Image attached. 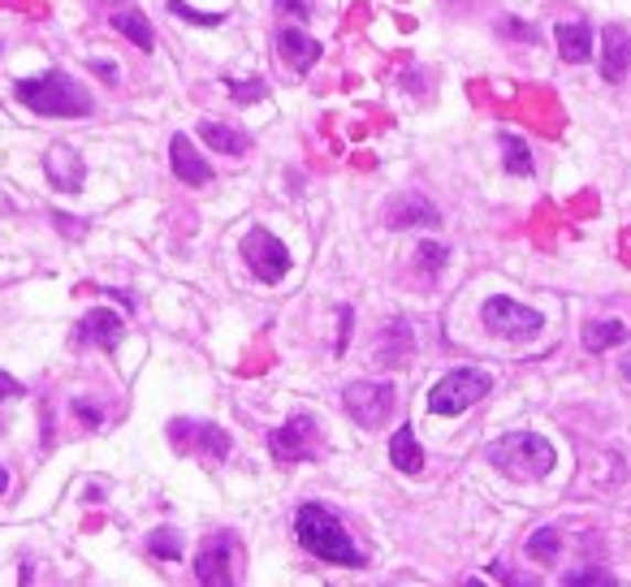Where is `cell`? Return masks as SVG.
Here are the masks:
<instances>
[{
  "instance_id": "obj_33",
  "label": "cell",
  "mask_w": 631,
  "mask_h": 587,
  "mask_svg": "<svg viewBox=\"0 0 631 587\" xmlns=\"http://www.w3.org/2000/svg\"><path fill=\"white\" fill-rule=\"evenodd\" d=\"M53 221L61 225V230H65V234H83V225H69V216H61V212H56Z\"/></svg>"
},
{
  "instance_id": "obj_4",
  "label": "cell",
  "mask_w": 631,
  "mask_h": 587,
  "mask_svg": "<svg viewBox=\"0 0 631 587\" xmlns=\"http://www.w3.org/2000/svg\"><path fill=\"white\" fill-rule=\"evenodd\" d=\"M493 389V381L484 376V372H475V367H454V372H446L432 393H428V410L432 415H463V410H472L480 397H489Z\"/></svg>"
},
{
  "instance_id": "obj_26",
  "label": "cell",
  "mask_w": 631,
  "mask_h": 587,
  "mask_svg": "<svg viewBox=\"0 0 631 587\" xmlns=\"http://www.w3.org/2000/svg\"><path fill=\"white\" fill-rule=\"evenodd\" d=\"M225 87H229V96H234V104H256V99H264V83L260 78H225Z\"/></svg>"
},
{
  "instance_id": "obj_6",
  "label": "cell",
  "mask_w": 631,
  "mask_h": 587,
  "mask_svg": "<svg viewBox=\"0 0 631 587\" xmlns=\"http://www.w3.org/2000/svg\"><path fill=\"white\" fill-rule=\"evenodd\" d=\"M243 259H247V268L256 273V281H264V286H277V281L290 273V250H286V243L272 238V234L260 230V225L247 230V238H243Z\"/></svg>"
},
{
  "instance_id": "obj_7",
  "label": "cell",
  "mask_w": 631,
  "mask_h": 587,
  "mask_svg": "<svg viewBox=\"0 0 631 587\" xmlns=\"http://www.w3.org/2000/svg\"><path fill=\"white\" fill-rule=\"evenodd\" d=\"M342 402H346V415L360 428H381L398 397H394V385H385V381H355V385H346Z\"/></svg>"
},
{
  "instance_id": "obj_2",
  "label": "cell",
  "mask_w": 631,
  "mask_h": 587,
  "mask_svg": "<svg viewBox=\"0 0 631 587\" xmlns=\"http://www.w3.org/2000/svg\"><path fill=\"white\" fill-rule=\"evenodd\" d=\"M484 462L511 480H545L554 471L558 453L541 433H506L484 449Z\"/></svg>"
},
{
  "instance_id": "obj_28",
  "label": "cell",
  "mask_w": 631,
  "mask_h": 587,
  "mask_svg": "<svg viewBox=\"0 0 631 587\" xmlns=\"http://www.w3.org/2000/svg\"><path fill=\"white\" fill-rule=\"evenodd\" d=\"M567 587H588V584H597V587H614V575H606V570H571L567 579H563Z\"/></svg>"
},
{
  "instance_id": "obj_29",
  "label": "cell",
  "mask_w": 631,
  "mask_h": 587,
  "mask_svg": "<svg viewBox=\"0 0 631 587\" xmlns=\"http://www.w3.org/2000/svg\"><path fill=\"white\" fill-rule=\"evenodd\" d=\"M277 9H281V13H290V18H299V22H308V18H312V0H277Z\"/></svg>"
},
{
  "instance_id": "obj_32",
  "label": "cell",
  "mask_w": 631,
  "mask_h": 587,
  "mask_svg": "<svg viewBox=\"0 0 631 587\" xmlns=\"http://www.w3.org/2000/svg\"><path fill=\"white\" fill-rule=\"evenodd\" d=\"M92 70H96L100 78H117V65H113V61H92Z\"/></svg>"
},
{
  "instance_id": "obj_15",
  "label": "cell",
  "mask_w": 631,
  "mask_h": 587,
  "mask_svg": "<svg viewBox=\"0 0 631 587\" xmlns=\"http://www.w3.org/2000/svg\"><path fill=\"white\" fill-rule=\"evenodd\" d=\"M277 52H281V61H286L295 74H308L316 61H320V44H316L308 31H299V26H286V31L277 35Z\"/></svg>"
},
{
  "instance_id": "obj_30",
  "label": "cell",
  "mask_w": 631,
  "mask_h": 587,
  "mask_svg": "<svg viewBox=\"0 0 631 587\" xmlns=\"http://www.w3.org/2000/svg\"><path fill=\"white\" fill-rule=\"evenodd\" d=\"M13 397H22V385H18L13 376L0 372V402H13Z\"/></svg>"
},
{
  "instance_id": "obj_8",
  "label": "cell",
  "mask_w": 631,
  "mask_h": 587,
  "mask_svg": "<svg viewBox=\"0 0 631 587\" xmlns=\"http://www.w3.org/2000/svg\"><path fill=\"white\" fill-rule=\"evenodd\" d=\"M268 453L277 462H308L316 453V419L312 415H290L277 433H268Z\"/></svg>"
},
{
  "instance_id": "obj_23",
  "label": "cell",
  "mask_w": 631,
  "mask_h": 587,
  "mask_svg": "<svg viewBox=\"0 0 631 587\" xmlns=\"http://www.w3.org/2000/svg\"><path fill=\"white\" fill-rule=\"evenodd\" d=\"M558 548H563L558 527H541V532H532V540H527V557L532 562H558Z\"/></svg>"
},
{
  "instance_id": "obj_31",
  "label": "cell",
  "mask_w": 631,
  "mask_h": 587,
  "mask_svg": "<svg viewBox=\"0 0 631 587\" xmlns=\"http://www.w3.org/2000/svg\"><path fill=\"white\" fill-rule=\"evenodd\" d=\"M74 410H78V415H83V419H87L92 428H100V410H96V406H87V402H78Z\"/></svg>"
},
{
  "instance_id": "obj_18",
  "label": "cell",
  "mask_w": 631,
  "mask_h": 587,
  "mask_svg": "<svg viewBox=\"0 0 631 587\" xmlns=\"http://www.w3.org/2000/svg\"><path fill=\"white\" fill-rule=\"evenodd\" d=\"M389 225L394 230H407V225H441V216H437V207L420 195H407L398 199V203H389Z\"/></svg>"
},
{
  "instance_id": "obj_12",
  "label": "cell",
  "mask_w": 631,
  "mask_h": 587,
  "mask_svg": "<svg viewBox=\"0 0 631 587\" xmlns=\"http://www.w3.org/2000/svg\"><path fill=\"white\" fill-rule=\"evenodd\" d=\"M169 164H173L178 182H186V186H208L212 182V164L195 151L191 135H173L169 139Z\"/></svg>"
},
{
  "instance_id": "obj_11",
  "label": "cell",
  "mask_w": 631,
  "mask_h": 587,
  "mask_svg": "<svg viewBox=\"0 0 631 587\" xmlns=\"http://www.w3.org/2000/svg\"><path fill=\"white\" fill-rule=\"evenodd\" d=\"M229 553H234V540L216 536L200 548L195 557V579L204 587H229L234 584V570H229Z\"/></svg>"
},
{
  "instance_id": "obj_27",
  "label": "cell",
  "mask_w": 631,
  "mask_h": 587,
  "mask_svg": "<svg viewBox=\"0 0 631 587\" xmlns=\"http://www.w3.org/2000/svg\"><path fill=\"white\" fill-rule=\"evenodd\" d=\"M416 255H420L424 273H441V268L450 264V250H446L441 243H420V250H416Z\"/></svg>"
},
{
  "instance_id": "obj_10",
  "label": "cell",
  "mask_w": 631,
  "mask_h": 587,
  "mask_svg": "<svg viewBox=\"0 0 631 587\" xmlns=\"http://www.w3.org/2000/svg\"><path fill=\"white\" fill-rule=\"evenodd\" d=\"M169 440L178 445V449H200V453H208V458H229V437L216 428V424H195V419H173L169 424Z\"/></svg>"
},
{
  "instance_id": "obj_16",
  "label": "cell",
  "mask_w": 631,
  "mask_h": 587,
  "mask_svg": "<svg viewBox=\"0 0 631 587\" xmlns=\"http://www.w3.org/2000/svg\"><path fill=\"white\" fill-rule=\"evenodd\" d=\"M554 44H558V56L567 65H584V61H592V26L588 22H558Z\"/></svg>"
},
{
  "instance_id": "obj_20",
  "label": "cell",
  "mask_w": 631,
  "mask_h": 587,
  "mask_svg": "<svg viewBox=\"0 0 631 587\" xmlns=\"http://www.w3.org/2000/svg\"><path fill=\"white\" fill-rule=\"evenodd\" d=\"M584 350H592V354H601V350H610V345H623L628 342V324H619V320H597V324H584Z\"/></svg>"
},
{
  "instance_id": "obj_1",
  "label": "cell",
  "mask_w": 631,
  "mask_h": 587,
  "mask_svg": "<svg viewBox=\"0 0 631 587\" xmlns=\"http://www.w3.org/2000/svg\"><path fill=\"white\" fill-rule=\"evenodd\" d=\"M295 536L299 544L312 553L316 562H329V566H346V570H360V566H368V557L355 548V540L351 532L338 523V514L329 510V505H299V514H295Z\"/></svg>"
},
{
  "instance_id": "obj_35",
  "label": "cell",
  "mask_w": 631,
  "mask_h": 587,
  "mask_svg": "<svg viewBox=\"0 0 631 587\" xmlns=\"http://www.w3.org/2000/svg\"><path fill=\"white\" fill-rule=\"evenodd\" d=\"M623 376H628V385H631V354L623 359Z\"/></svg>"
},
{
  "instance_id": "obj_13",
  "label": "cell",
  "mask_w": 631,
  "mask_h": 587,
  "mask_svg": "<svg viewBox=\"0 0 631 587\" xmlns=\"http://www.w3.org/2000/svg\"><path fill=\"white\" fill-rule=\"evenodd\" d=\"M628 70H631V35L619 22H610L601 31V78L619 83V78H628Z\"/></svg>"
},
{
  "instance_id": "obj_9",
  "label": "cell",
  "mask_w": 631,
  "mask_h": 587,
  "mask_svg": "<svg viewBox=\"0 0 631 587\" xmlns=\"http://www.w3.org/2000/svg\"><path fill=\"white\" fill-rule=\"evenodd\" d=\"M44 178L53 182L56 191H65V195L83 191V182H87V160H83V151L69 143H53L44 151Z\"/></svg>"
},
{
  "instance_id": "obj_24",
  "label": "cell",
  "mask_w": 631,
  "mask_h": 587,
  "mask_svg": "<svg viewBox=\"0 0 631 587\" xmlns=\"http://www.w3.org/2000/svg\"><path fill=\"white\" fill-rule=\"evenodd\" d=\"M148 553L160 557V562H178V557H182V536L169 532V527H160V532L148 536Z\"/></svg>"
},
{
  "instance_id": "obj_19",
  "label": "cell",
  "mask_w": 631,
  "mask_h": 587,
  "mask_svg": "<svg viewBox=\"0 0 631 587\" xmlns=\"http://www.w3.org/2000/svg\"><path fill=\"white\" fill-rule=\"evenodd\" d=\"M108 22H113V31H121L135 49H143V52L157 49V31H152V22H148L143 13H113Z\"/></svg>"
},
{
  "instance_id": "obj_25",
  "label": "cell",
  "mask_w": 631,
  "mask_h": 587,
  "mask_svg": "<svg viewBox=\"0 0 631 587\" xmlns=\"http://www.w3.org/2000/svg\"><path fill=\"white\" fill-rule=\"evenodd\" d=\"M169 13L182 18V22H195V26H221L225 18L221 13H204V9H191L186 0H169Z\"/></svg>"
},
{
  "instance_id": "obj_22",
  "label": "cell",
  "mask_w": 631,
  "mask_h": 587,
  "mask_svg": "<svg viewBox=\"0 0 631 587\" xmlns=\"http://www.w3.org/2000/svg\"><path fill=\"white\" fill-rule=\"evenodd\" d=\"M498 143H502V164H506V173H511V178H532V151H527L524 139L511 135V130H502Z\"/></svg>"
},
{
  "instance_id": "obj_34",
  "label": "cell",
  "mask_w": 631,
  "mask_h": 587,
  "mask_svg": "<svg viewBox=\"0 0 631 587\" xmlns=\"http://www.w3.org/2000/svg\"><path fill=\"white\" fill-rule=\"evenodd\" d=\"M4 489H9V471L0 467V497H4Z\"/></svg>"
},
{
  "instance_id": "obj_17",
  "label": "cell",
  "mask_w": 631,
  "mask_h": 587,
  "mask_svg": "<svg viewBox=\"0 0 631 587\" xmlns=\"http://www.w3.org/2000/svg\"><path fill=\"white\" fill-rule=\"evenodd\" d=\"M389 462L403 471V476H420L424 471V449L416 433H411V424H403L394 437H389Z\"/></svg>"
},
{
  "instance_id": "obj_3",
  "label": "cell",
  "mask_w": 631,
  "mask_h": 587,
  "mask_svg": "<svg viewBox=\"0 0 631 587\" xmlns=\"http://www.w3.org/2000/svg\"><path fill=\"white\" fill-rule=\"evenodd\" d=\"M18 99L35 113V117H92L96 99L83 83H74L69 74H44V78H22L18 83Z\"/></svg>"
},
{
  "instance_id": "obj_21",
  "label": "cell",
  "mask_w": 631,
  "mask_h": 587,
  "mask_svg": "<svg viewBox=\"0 0 631 587\" xmlns=\"http://www.w3.org/2000/svg\"><path fill=\"white\" fill-rule=\"evenodd\" d=\"M200 139L212 147V151H225V156H243L252 139L247 135H238V130H229V126H221V121H204L200 126Z\"/></svg>"
},
{
  "instance_id": "obj_14",
  "label": "cell",
  "mask_w": 631,
  "mask_h": 587,
  "mask_svg": "<svg viewBox=\"0 0 631 587\" xmlns=\"http://www.w3.org/2000/svg\"><path fill=\"white\" fill-rule=\"evenodd\" d=\"M121 338H126V324H121V316H117V311H108V307L87 311V316H83V324H78V342L100 345V350H117Z\"/></svg>"
},
{
  "instance_id": "obj_5",
  "label": "cell",
  "mask_w": 631,
  "mask_h": 587,
  "mask_svg": "<svg viewBox=\"0 0 631 587\" xmlns=\"http://www.w3.org/2000/svg\"><path fill=\"white\" fill-rule=\"evenodd\" d=\"M480 320H484L489 333H498V338H506V342H532V338H541V329H545V316H541V311H532V307L506 298V294H493V298L484 302Z\"/></svg>"
}]
</instances>
